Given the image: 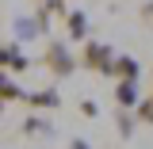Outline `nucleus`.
<instances>
[{"mask_svg": "<svg viewBox=\"0 0 153 149\" xmlns=\"http://www.w3.org/2000/svg\"><path fill=\"white\" fill-rule=\"evenodd\" d=\"M69 149H88V142H80V138H76V142H73Z\"/></svg>", "mask_w": 153, "mask_h": 149, "instance_id": "nucleus-13", "label": "nucleus"}, {"mask_svg": "<svg viewBox=\"0 0 153 149\" xmlns=\"http://www.w3.org/2000/svg\"><path fill=\"white\" fill-rule=\"evenodd\" d=\"M119 80H138V61L134 57H115V69H111Z\"/></svg>", "mask_w": 153, "mask_h": 149, "instance_id": "nucleus-5", "label": "nucleus"}, {"mask_svg": "<svg viewBox=\"0 0 153 149\" xmlns=\"http://www.w3.org/2000/svg\"><path fill=\"white\" fill-rule=\"evenodd\" d=\"M80 65L84 69H92V73H111L115 69V54L111 46H103V42H84V50H80Z\"/></svg>", "mask_w": 153, "mask_h": 149, "instance_id": "nucleus-1", "label": "nucleus"}, {"mask_svg": "<svg viewBox=\"0 0 153 149\" xmlns=\"http://www.w3.org/2000/svg\"><path fill=\"white\" fill-rule=\"evenodd\" d=\"M130 130H134V119H130V111H119V134H123V138H130Z\"/></svg>", "mask_w": 153, "mask_h": 149, "instance_id": "nucleus-9", "label": "nucleus"}, {"mask_svg": "<svg viewBox=\"0 0 153 149\" xmlns=\"http://www.w3.org/2000/svg\"><path fill=\"white\" fill-rule=\"evenodd\" d=\"M27 103H31V107H57V92H54V88H42V92H27Z\"/></svg>", "mask_w": 153, "mask_h": 149, "instance_id": "nucleus-6", "label": "nucleus"}, {"mask_svg": "<svg viewBox=\"0 0 153 149\" xmlns=\"http://www.w3.org/2000/svg\"><path fill=\"white\" fill-rule=\"evenodd\" d=\"M142 19H146V23H153V0H149V4H142Z\"/></svg>", "mask_w": 153, "mask_h": 149, "instance_id": "nucleus-12", "label": "nucleus"}, {"mask_svg": "<svg viewBox=\"0 0 153 149\" xmlns=\"http://www.w3.org/2000/svg\"><path fill=\"white\" fill-rule=\"evenodd\" d=\"M115 99H119V107H123V111L138 107V103H142V99H138V80H119V88H115Z\"/></svg>", "mask_w": 153, "mask_h": 149, "instance_id": "nucleus-3", "label": "nucleus"}, {"mask_svg": "<svg viewBox=\"0 0 153 149\" xmlns=\"http://www.w3.org/2000/svg\"><path fill=\"white\" fill-rule=\"evenodd\" d=\"M0 92H4V99H27V92H19L12 80H4V88H0Z\"/></svg>", "mask_w": 153, "mask_h": 149, "instance_id": "nucleus-10", "label": "nucleus"}, {"mask_svg": "<svg viewBox=\"0 0 153 149\" xmlns=\"http://www.w3.org/2000/svg\"><path fill=\"white\" fill-rule=\"evenodd\" d=\"M138 119H142L146 126H153V96H146V99L138 103Z\"/></svg>", "mask_w": 153, "mask_h": 149, "instance_id": "nucleus-8", "label": "nucleus"}, {"mask_svg": "<svg viewBox=\"0 0 153 149\" xmlns=\"http://www.w3.org/2000/svg\"><path fill=\"white\" fill-rule=\"evenodd\" d=\"M42 12H46V16H61V12H65V4H61V0H46V4H42Z\"/></svg>", "mask_w": 153, "mask_h": 149, "instance_id": "nucleus-11", "label": "nucleus"}, {"mask_svg": "<svg viewBox=\"0 0 153 149\" xmlns=\"http://www.w3.org/2000/svg\"><path fill=\"white\" fill-rule=\"evenodd\" d=\"M65 27H69V35L76 42H88V19H84V12H69L65 16Z\"/></svg>", "mask_w": 153, "mask_h": 149, "instance_id": "nucleus-4", "label": "nucleus"}, {"mask_svg": "<svg viewBox=\"0 0 153 149\" xmlns=\"http://www.w3.org/2000/svg\"><path fill=\"white\" fill-rule=\"evenodd\" d=\"M42 61H46V69L54 76H69L73 73V54L65 50V42H46V54H42Z\"/></svg>", "mask_w": 153, "mask_h": 149, "instance_id": "nucleus-2", "label": "nucleus"}, {"mask_svg": "<svg viewBox=\"0 0 153 149\" xmlns=\"http://www.w3.org/2000/svg\"><path fill=\"white\" fill-rule=\"evenodd\" d=\"M4 65H8V69H16V73H23V69H27V57L19 54L16 46H8V50H4Z\"/></svg>", "mask_w": 153, "mask_h": 149, "instance_id": "nucleus-7", "label": "nucleus"}, {"mask_svg": "<svg viewBox=\"0 0 153 149\" xmlns=\"http://www.w3.org/2000/svg\"><path fill=\"white\" fill-rule=\"evenodd\" d=\"M42 4H46V0H42Z\"/></svg>", "mask_w": 153, "mask_h": 149, "instance_id": "nucleus-14", "label": "nucleus"}]
</instances>
